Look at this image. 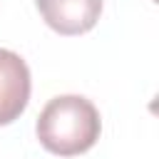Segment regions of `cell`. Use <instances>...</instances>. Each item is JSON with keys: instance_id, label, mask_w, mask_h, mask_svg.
Listing matches in <instances>:
<instances>
[{"instance_id": "1", "label": "cell", "mask_w": 159, "mask_h": 159, "mask_svg": "<svg viewBox=\"0 0 159 159\" xmlns=\"http://www.w3.org/2000/svg\"><path fill=\"white\" fill-rule=\"evenodd\" d=\"M40 144L57 157H77L94 147L102 132L97 107L80 94L52 97L37 117Z\"/></svg>"}, {"instance_id": "2", "label": "cell", "mask_w": 159, "mask_h": 159, "mask_svg": "<svg viewBox=\"0 0 159 159\" xmlns=\"http://www.w3.org/2000/svg\"><path fill=\"white\" fill-rule=\"evenodd\" d=\"M30 102V70L25 60L0 47V127L12 124Z\"/></svg>"}, {"instance_id": "3", "label": "cell", "mask_w": 159, "mask_h": 159, "mask_svg": "<svg viewBox=\"0 0 159 159\" xmlns=\"http://www.w3.org/2000/svg\"><path fill=\"white\" fill-rule=\"evenodd\" d=\"M37 10L55 32L82 35L97 25L102 0H37Z\"/></svg>"}]
</instances>
